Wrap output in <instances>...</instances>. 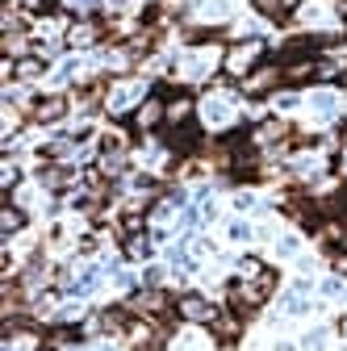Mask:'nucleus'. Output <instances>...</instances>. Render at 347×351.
I'll return each mask as SVG.
<instances>
[{"label": "nucleus", "instance_id": "nucleus-24", "mask_svg": "<svg viewBox=\"0 0 347 351\" xmlns=\"http://www.w3.org/2000/svg\"><path fill=\"white\" fill-rule=\"evenodd\" d=\"M80 75V59H63V67L55 71V80H75Z\"/></svg>", "mask_w": 347, "mask_h": 351}, {"label": "nucleus", "instance_id": "nucleus-25", "mask_svg": "<svg viewBox=\"0 0 347 351\" xmlns=\"http://www.w3.org/2000/svg\"><path fill=\"white\" fill-rule=\"evenodd\" d=\"M235 209L243 213V209H255V197L251 193H235Z\"/></svg>", "mask_w": 347, "mask_h": 351}, {"label": "nucleus", "instance_id": "nucleus-2", "mask_svg": "<svg viewBox=\"0 0 347 351\" xmlns=\"http://www.w3.org/2000/svg\"><path fill=\"white\" fill-rule=\"evenodd\" d=\"M67 109H71V97H63V93L34 97V101H29V121H34V125H55V121L67 117Z\"/></svg>", "mask_w": 347, "mask_h": 351}, {"label": "nucleus", "instance_id": "nucleus-18", "mask_svg": "<svg viewBox=\"0 0 347 351\" xmlns=\"http://www.w3.org/2000/svg\"><path fill=\"white\" fill-rule=\"evenodd\" d=\"M310 105H314V109H318L322 117H331V113L339 109V97H335V93H326V88H322V93H314V97H310Z\"/></svg>", "mask_w": 347, "mask_h": 351}, {"label": "nucleus", "instance_id": "nucleus-7", "mask_svg": "<svg viewBox=\"0 0 347 351\" xmlns=\"http://www.w3.org/2000/svg\"><path fill=\"white\" fill-rule=\"evenodd\" d=\"M97 38H101V25H97V21H75V25L67 29V38H63V42H67L71 51H84V47H93Z\"/></svg>", "mask_w": 347, "mask_h": 351}, {"label": "nucleus", "instance_id": "nucleus-4", "mask_svg": "<svg viewBox=\"0 0 347 351\" xmlns=\"http://www.w3.org/2000/svg\"><path fill=\"white\" fill-rule=\"evenodd\" d=\"M276 84H285V67H280V63H264V67H255V71L243 80V93H247V97H264V93H272Z\"/></svg>", "mask_w": 347, "mask_h": 351}, {"label": "nucleus", "instance_id": "nucleus-10", "mask_svg": "<svg viewBox=\"0 0 347 351\" xmlns=\"http://www.w3.org/2000/svg\"><path fill=\"white\" fill-rule=\"evenodd\" d=\"M38 180H42V189H51V193H63L71 180H75V171L63 163V167H42L38 171Z\"/></svg>", "mask_w": 347, "mask_h": 351}, {"label": "nucleus", "instance_id": "nucleus-5", "mask_svg": "<svg viewBox=\"0 0 347 351\" xmlns=\"http://www.w3.org/2000/svg\"><path fill=\"white\" fill-rule=\"evenodd\" d=\"M130 121H134V130H143V134H147V130H159V125L167 121V101L151 93V97L134 109V117H130Z\"/></svg>", "mask_w": 347, "mask_h": 351}, {"label": "nucleus", "instance_id": "nucleus-22", "mask_svg": "<svg viewBox=\"0 0 347 351\" xmlns=\"http://www.w3.org/2000/svg\"><path fill=\"white\" fill-rule=\"evenodd\" d=\"M301 351H326V330H310L301 339Z\"/></svg>", "mask_w": 347, "mask_h": 351}, {"label": "nucleus", "instance_id": "nucleus-31", "mask_svg": "<svg viewBox=\"0 0 347 351\" xmlns=\"http://www.w3.org/2000/svg\"><path fill=\"white\" fill-rule=\"evenodd\" d=\"M339 84H343V88H347V67H343V75H339Z\"/></svg>", "mask_w": 347, "mask_h": 351}, {"label": "nucleus", "instance_id": "nucleus-19", "mask_svg": "<svg viewBox=\"0 0 347 351\" xmlns=\"http://www.w3.org/2000/svg\"><path fill=\"white\" fill-rule=\"evenodd\" d=\"M17 9L25 17H42V13H55V0H17Z\"/></svg>", "mask_w": 347, "mask_h": 351}, {"label": "nucleus", "instance_id": "nucleus-30", "mask_svg": "<svg viewBox=\"0 0 347 351\" xmlns=\"http://www.w3.org/2000/svg\"><path fill=\"white\" fill-rule=\"evenodd\" d=\"M297 5H301V0H285V9H289V13H293V9H297Z\"/></svg>", "mask_w": 347, "mask_h": 351}, {"label": "nucleus", "instance_id": "nucleus-6", "mask_svg": "<svg viewBox=\"0 0 347 351\" xmlns=\"http://www.w3.org/2000/svg\"><path fill=\"white\" fill-rule=\"evenodd\" d=\"M143 101H147V84H130V80H125V84H117L113 93H109L105 109H109L113 117H121L130 105H143Z\"/></svg>", "mask_w": 347, "mask_h": 351}, {"label": "nucleus", "instance_id": "nucleus-8", "mask_svg": "<svg viewBox=\"0 0 347 351\" xmlns=\"http://www.w3.org/2000/svg\"><path fill=\"white\" fill-rule=\"evenodd\" d=\"M193 97L189 93H171L167 97V125H184V121H193Z\"/></svg>", "mask_w": 347, "mask_h": 351}, {"label": "nucleus", "instance_id": "nucleus-28", "mask_svg": "<svg viewBox=\"0 0 347 351\" xmlns=\"http://www.w3.org/2000/svg\"><path fill=\"white\" fill-rule=\"evenodd\" d=\"M331 5H335V13H339V17H347V0H331Z\"/></svg>", "mask_w": 347, "mask_h": 351}, {"label": "nucleus", "instance_id": "nucleus-12", "mask_svg": "<svg viewBox=\"0 0 347 351\" xmlns=\"http://www.w3.org/2000/svg\"><path fill=\"white\" fill-rule=\"evenodd\" d=\"M314 310V301L306 297V293H297V289H289L285 297H280V314H289V318H306Z\"/></svg>", "mask_w": 347, "mask_h": 351}, {"label": "nucleus", "instance_id": "nucleus-23", "mask_svg": "<svg viewBox=\"0 0 347 351\" xmlns=\"http://www.w3.org/2000/svg\"><path fill=\"white\" fill-rule=\"evenodd\" d=\"M205 117H209V121H213V125H222V121H226V117H230V109H226V105H222V101H209V105H205Z\"/></svg>", "mask_w": 347, "mask_h": 351}, {"label": "nucleus", "instance_id": "nucleus-11", "mask_svg": "<svg viewBox=\"0 0 347 351\" xmlns=\"http://www.w3.org/2000/svg\"><path fill=\"white\" fill-rule=\"evenodd\" d=\"M51 71V63L42 59V55H25V59H17V67H13V84L17 80H38V75H47Z\"/></svg>", "mask_w": 347, "mask_h": 351}, {"label": "nucleus", "instance_id": "nucleus-17", "mask_svg": "<svg viewBox=\"0 0 347 351\" xmlns=\"http://www.w3.org/2000/svg\"><path fill=\"white\" fill-rule=\"evenodd\" d=\"M17 180H21L17 163H13V159H5V167H0V184H5V197H13V193H17Z\"/></svg>", "mask_w": 347, "mask_h": 351}, {"label": "nucleus", "instance_id": "nucleus-9", "mask_svg": "<svg viewBox=\"0 0 347 351\" xmlns=\"http://www.w3.org/2000/svg\"><path fill=\"white\" fill-rule=\"evenodd\" d=\"M21 230H25V209H21L17 201H5V209H0V234L13 239V234H21Z\"/></svg>", "mask_w": 347, "mask_h": 351}, {"label": "nucleus", "instance_id": "nucleus-16", "mask_svg": "<svg viewBox=\"0 0 347 351\" xmlns=\"http://www.w3.org/2000/svg\"><path fill=\"white\" fill-rule=\"evenodd\" d=\"M226 239H230V243H251V239H255V226L243 222V217H230V222H226Z\"/></svg>", "mask_w": 347, "mask_h": 351}, {"label": "nucleus", "instance_id": "nucleus-20", "mask_svg": "<svg viewBox=\"0 0 347 351\" xmlns=\"http://www.w3.org/2000/svg\"><path fill=\"white\" fill-rule=\"evenodd\" d=\"M297 251H301V239H297V234H285V239H276V255H280V259H293Z\"/></svg>", "mask_w": 347, "mask_h": 351}, {"label": "nucleus", "instance_id": "nucleus-26", "mask_svg": "<svg viewBox=\"0 0 347 351\" xmlns=\"http://www.w3.org/2000/svg\"><path fill=\"white\" fill-rule=\"evenodd\" d=\"M297 101H301L297 93H280V97H276V105H280V109H297Z\"/></svg>", "mask_w": 347, "mask_h": 351}, {"label": "nucleus", "instance_id": "nucleus-27", "mask_svg": "<svg viewBox=\"0 0 347 351\" xmlns=\"http://www.w3.org/2000/svg\"><path fill=\"white\" fill-rule=\"evenodd\" d=\"M34 351H59V347H55V339H42V343H38Z\"/></svg>", "mask_w": 347, "mask_h": 351}, {"label": "nucleus", "instance_id": "nucleus-21", "mask_svg": "<svg viewBox=\"0 0 347 351\" xmlns=\"http://www.w3.org/2000/svg\"><path fill=\"white\" fill-rule=\"evenodd\" d=\"M318 293H322V297H331V301H335V297H343V293H347V285H343V276H326V280H322V285H318Z\"/></svg>", "mask_w": 347, "mask_h": 351}, {"label": "nucleus", "instance_id": "nucleus-29", "mask_svg": "<svg viewBox=\"0 0 347 351\" xmlns=\"http://www.w3.org/2000/svg\"><path fill=\"white\" fill-rule=\"evenodd\" d=\"M272 351H297V347H293V343H276Z\"/></svg>", "mask_w": 347, "mask_h": 351}, {"label": "nucleus", "instance_id": "nucleus-14", "mask_svg": "<svg viewBox=\"0 0 347 351\" xmlns=\"http://www.w3.org/2000/svg\"><path fill=\"white\" fill-rule=\"evenodd\" d=\"M264 272H268V263H264V259H255V255L235 259V276H239V280H259Z\"/></svg>", "mask_w": 347, "mask_h": 351}, {"label": "nucleus", "instance_id": "nucleus-15", "mask_svg": "<svg viewBox=\"0 0 347 351\" xmlns=\"http://www.w3.org/2000/svg\"><path fill=\"white\" fill-rule=\"evenodd\" d=\"M251 9L259 13V17H268V21H285L289 17V9H285V0H251Z\"/></svg>", "mask_w": 347, "mask_h": 351}, {"label": "nucleus", "instance_id": "nucleus-1", "mask_svg": "<svg viewBox=\"0 0 347 351\" xmlns=\"http://www.w3.org/2000/svg\"><path fill=\"white\" fill-rule=\"evenodd\" d=\"M259 59H264V42H259V38H247V42H239V47H230V51L222 55V71L235 75V80H247V75L259 67Z\"/></svg>", "mask_w": 347, "mask_h": 351}, {"label": "nucleus", "instance_id": "nucleus-3", "mask_svg": "<svg viewBox=\"0 0 347 351\" xmlns=\"http://www.w3.org/2000/svg\"><path fill=\"white\" fill-rule=\"evenodd\" d=\"M176 318L193 322V326H209L213 318H218V310H213L209 297H201V293H180L176 297Z\"/></svg>", "mask_w": 347, "mask_h": 351}, {"label": "nucleus", "instance_id": "nucleus-13", "mask_svg": "<svg viewBox=\"0 0 347 351\" xmlns=\"http://www.w3.org/2000/svg\"><path fill=\"white\" fill-rule=\"evenodd\" d=\"M121 247H125V259H130V263H147V259L155 255V247H151V239H147V234H134V239H125Z\"/></svg>", "mask_w": 347, "mask_h": 351}]
</instances>
